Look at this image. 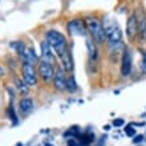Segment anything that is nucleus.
I'll return each mask as SVG.
<instances>
[{
  "label": "nucleus",
  "instance_id": "obj_13",
  "mask_svg": "<svg viewBox=\"0 0 146 146\" xmlns=\"http://www.w3.org/2000/svg\"><path fill=\"white\" fill-rule=\"evenodd\" d=\"M86 48H88V54H89V61L96 62L97 60V48L94 45V42L90 38H86Z\"/></svg>",
  "mask_w": 146,
  "mask_h": 146
},
{
  "label": "nucleus",
  "instance_id": "obj_1",
  "mask_svg": "<svg viewBox=\"0 0 146 146\" xmlns=\"http://www.w3.org/2000/svg\"><path fill=\"white\" fill-rule=\"evenodd\" d=\"M45 40L50 44V46L56 50V53L61 57L62 54L66 52L68 49V45H66V38L65 36L60 33V32L54 31V29H50L45 33Z\"/></svg>",
  "mask_w": 146,
  "mask_h": 146
},
{
  "label": "nucleus",
  "instance_id": "obj_6",
  "mask_svg": "<svg viewBox=\"0 0 146 146\" xmlns=\"http://www.w3.org/2000/svg\"><path fill=\"white\" fill-rule=\"evenodd\" d=\"M130 70H131V53L129 48L125 46L122 54V64H121V74L123 77H127L130 74Z\"/></svg>",
  "mask_w": 146,
  "mask_h": 146
},
{
  "label": "nucleus",
  "instance_id": "obj_19",
  "mask_svg": "<svg viewBox=\"0 0 146 146\" xmlns=\"http://www.w3.org/2000/svg\"><path fill=\"white\" fill-rule=\"evenodd\" d=\"M125 131H126V134L129 135V137H131V135L135 134V130L131 127V125H130V126H125Z\"/></svg>",
  "mask_w": 146,
  "mask_h": 146
},
{
  "label": "nucleus",
  "instance_id": "obj_8",
  "mask_svg": "<svg viewBox=\"0 0 146 146\" xmlns=\"http://www.w3.org/2000/svg\"><path fill=\"white\" fill-rule=\"evenodd\" d=\"M41 61H45L48 64H53L54 62V54H53V50H52V46L46 40L41 42Z\"/></svg>",
  "mask_w": 146,
  "mask_h": 146
},
{
  "label": "nucleus",
  "instance_id": "obj_4",
  "mask_svg": "<svg viewBox=\"0 0 146 146\" xmlns=\"http://www.w3.org/2000/svg\"><path fill=\"white\" fill-rule=\"evenodd\" d=\"M21 72H23L24 82H25L28 86H35V85L37 84V77H36V70H35V68H33V65L24 62L23 66H21Z\"/></svg>",
  "mask_w": 146,
  "mask_h": 146
},
{
  "label": "nucleus",
  "instance_id": "obj_10",
  "mask_svg": "<svg viewBox=\"0 0 146 146\" xmlns=\"http://www.w3.org/2000/svg\"><path fill=\"white\" fill-rule=\"evenodd\" d=\"M54 88L57 90H64L66 88V78H65V73L64 69L57 68L54 72Z\"/></svg>",
  "mask_w": 146,
  "mask_h": 146
},
{
  "label": "nucleus",
  "instance_id": "obj_18",
  "mask_svg": "<svg viewBox=\"0 0 146 146\" xmlns=\"http://www.w3.org/2000/svg\"><path fill=\"white\" fill-rule=\"evenodd\" d=\"M16 86L20 89V92H23L24 94L27 93V88H28V85L25 84V82H23V81H20V80H16Z\"/></svg>",
  "mask_w": 146,
  "mask_h": 146
},
{
  "label": "nucleus",
  "instance_id": "obj_9",
  "mask_svg": "<svg viewBox=\"0 0 146 146\" xmlns=\"http://www.w3.org/2000/svg\"><path fill=\"white\" fill-rule=\"evenodd\" d=\"M138 33V25H137V17L135 16H130L127 19L126 23V36L129 38V41H133Z\"/></svg>",
  "mask_w": 146,
  "mask_h": 146
},
{
  "label": "nucleus",
  "instance_id": "obj_11",
  "mask_svg": "<svg viewBox=\"0 0 146 146\" xmlns=\"http://www.w3.org/2000/svg\"><path fill=\"white\" fill-rule=\"evenodd\" d=\"M19 109L23 114H28L29 111H32V109H33V101H32V98H29V97L21 98L19 102Z\"/></svg>",
  "mask_w": 146,
  "mask_h": 146
},
{
  "label": "nucleus",
  "instance_id": "obj_22",
  "mask_svg": "<svg viewBox=\"0 0 146 146\" xmlns=\"http://www.w3.org/2000/svg\"><path fill=\"white\" fill-rule=\"evenodd\" d=\"M9 117H11V119L13 121V123H16V114L15 111H13V106H9Z\"/></svg>",
  "mask_w": 146,
  "mask_h": 146
},
{
  "label": "nucleus",
  "instance_id": "obj_7",
  "mask_svg": "<svg viewBox=\"0 0 146 146\" xmlns=\"http://www.w3.org/2000/svg\"><path fill=\"white\" fill-rule=\"evenodd\" d=\"M38 72H40V76L42 77V80L45 82H50L52 78H54V70H53V66L48 64L45 61H41L40 62V66H38Z\"/></svg>",
  "mask_w": 146,
  "mask_h": 146
},
{
  "label": "nucleus",
  "instance_id": "obj_12",
  "mask_svg": "<svg viewBox=\"0 0 146 146\" xmlns=\"http://www.w3.org/2000/svg\"><path fill=\"white\" fill-rule=\"evenodd\" d=\"M60 58H61V61H62L64 70H66V72H70V70L73 69V60H72V54H70L69 48L66 49V52L62 54Z\"/></svg>",
  "mask_w": 146,
  "mask_h": 146
},
{
  "label": "nucleus",
  "instance_id": "obj_23",
  "mask_svg": "<svg viewBox=\"0 0 146 146\" xmlns=\"http://www.w3.org/2000/svg\"><path fill=\"white\" fill-rule=\"evenodd\" d=\"M141 66H142V72L146 74V53H143V52H142V64H141Z\"/></svg>",
  "mask_w": 146,
  "mask_h": 146
},
{
  "label": "nucleus",
  "instance_id": "obj_20",
  "mask_svg": "<svg viewBox=\"0 0 146 146\" xmlns=\"http://www.w3.org/2000/svg\"><path fill=\"white\" fill-rule=\"evenodd\" d=\"M123 125V119L122 118H115L114 121H113V126L114 127H119Z\"/></svg>",
  "mask_w": 146,
  "mask_h": 146
},
{
  "label": "nucleus",
  "instance_id": "obj_17",
  "mask_svg": "<svg viewBox=\"0 0 146 146\" xmlns=\"http://www.w3.org/2000/svg\"><path fill=\"white\" fill-rule=\"evenodd\" d=\"M93 139H94V135H88V134L80 135V143L81 145H89Z\"/></svg>",
  "mask_w": 146,
  "mask_h": 146
},
{
  "label": "nucleus",
  "instance_id": "obj_2",
  "mask_svg": "<svg viewBox=\"0 0 146 146\" xmlns=\"http://www.w3.org/2000/svg\"><path fill=\"white\" fill-rule=\"evenodd\" d=\"M85 25H86V29L89 31V33L92 35V37L94 38V41L97 44H102L105 41L106 33H105L104 25L96 17H86L85 19Z\"/></svg>",
  "mask_w": 146,
  "mask_h": 146
},
{
  "label": "nucleus",
  "instance_id": "obj_3",
  "mask_svg": "<svg viewBox=\"0 0 146 146\" xmlns=\"http://www.w3.org/2000/svg\"><path fill=\"white\" fill-rule=\"evenodd\" d=\"M106 36H108V42H109V49L113 52L117 50L122 46V32L117 25H111L105 31Z\"/></svg>",
  "mask_w": 146,
  "mask_h": 146
},
{
  "label": "nucleus",
  "instance_id": "obj_14",
  "mask_svg": "<svg viewBox=\"0 0 146 146\" xmlns=\"http://www.w3.org/2000/svg\"><path fill=\"white\" fill-rule=\"evenodd\" d=\"M24 60V62H27V64H31V65H33V64H36V61H37V56H36V53L33 52V49H25V52H24V54L21 56Z\"/></svg>",
  "mask_w": 146,
  "mask_h": 146
},
{
  "label": "nucleus",
  "instance_id": "obj_24",
  "mask_svg": "<svg viewBox=\"0 0 146 146\" xmlns=\"http://www.w3.org/2000/svg\"><path fill=\"white\" fill-rule=\"evenodd\" d=\"M142 139H143L142 135H137V137H135V138L133 139V142H134V143H138V142H141Z\"/></svg>",
  "mask_w": 146,
  "mask_h": 146
},
{
  "label": "nucleus",
  "instance_id": "obj_16",
  "mask_svg": "<svg viewBox=\"0 0 146 146\" xmlns=\"http://www.w3.org/2000/svg\"><path fill=\"white\" fill-rule=\"evenodd\" d=\"M66 88L69 92H74L77 89V85H76V80H74V77L70 76L68 80H66Z\"/></svg>",
  "mask_w": 146,
  "mask_h": 146
},
{
  "label": "nucleus",
  "instance_id": "obj_15",
  "mask_svg": "<svg viewBox=\"0 0 146 146\" xmlns=\"http://www.w3.org/2000/svg\"><path fill=\"white\" fill-rule=\"evenodd\" d=\"M12 46H15V48H16V52H17V53L20 54V56H23L24 52H25V49H27V48H25V45H24V44H23L21 41H16V42H13V44H12Z\"/></svg>",
  "mask_w": 146,
  "mask_h": 146
},
{
  "label": "nucleus",
  "instance_id": "obj_21",
  "mask_svg": "<svg viewBox=\"0 0 146 146\" xmlns=\"http://www.w3.org/2000/svg\"><path fill=\"white\" fill-rule=\"evenodd\" d=\"M68 146H81V143L76 138H72V139H68Z\"/></svg>",
  "mask_w": 146,
  "mask_h": 146
},
{
  "label": "nucleus",
  "instance_id": "obj_5",
  "mask_svg": "<svg viewBox=\"0 0 146 146\" xmlns=\"http://www.w3.org/2000/svg\"><path fill=\"white\" fill-rule=\"evenodd\" d=\"M85 29H86V25H85V21H82V20L74 19L68 23V31L72 36H84Z\"/></svg>",
  "mask_w": 146,
  "mask_h": 146
},
{
  "label": "nucleus",
  "instance_id": "obj_25",
  "mask_svg": "<svg viewBox=\"0 0 146 146\" xmlns=\"http://www.w3.org/2000/svg\"><path fill=\"white\" fill-rule=\"evenodd\" d=\"M1 76H4V69L0 66V77H1Z\"/></svg>",
  "mask_w": 146,
  "mask_h": 146
}]
</instances>
